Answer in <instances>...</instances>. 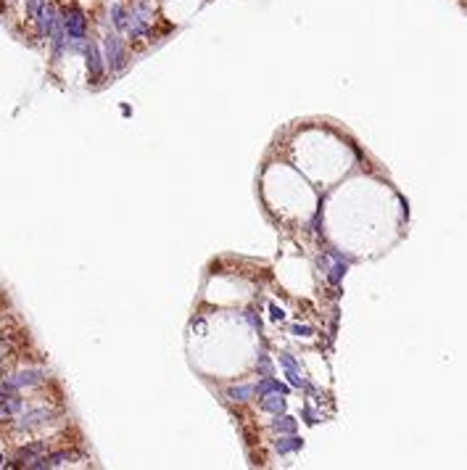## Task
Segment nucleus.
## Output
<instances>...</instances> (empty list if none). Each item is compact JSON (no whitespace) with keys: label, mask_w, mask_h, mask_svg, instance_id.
<instances>
[{"label":"nucleus","mask_w":467,"mask_h":470,"mask_svg":"<svg viewBox=\"0 0 467 470\" xmlns=\"http://www.w3.org/2000/svg\"><path fill=\"white\" fill-rule=\"evenodd\" d=\"M64 27H66V35L74 37V40H82V37H85V19H82V13L77 8H72L66 13Z\"/></svg>","instance_id":"1"},{"label":"nucleus","mask_w":467,"mask_h":470,"mask_svg":"<svg viewBox=\"0 0 467 470\" xmlns=\"http://www.w3.org/2000/svg\"><path fill=\"white\" fill-rule=\"evenodd\" d=\"M106 53H109V64L114 66V72L117 69H121V64H124V50H121V40L119 37H106Z\"/></svg>","instance_id":"2"},{"label":"nucleus","mask_w":467,"mask_h":470,"mask_svg":"<svg viewBox=\"0 0 467 470\" xmlns=\"http://www.w3.org/2000/svg\"><path fill=\"white\" fill-rule=\"evenodd\" d=\"M0 462H3V457H0Z\"/></svg>","instance_id":"5"},{"label":"nucleus","mask_w":467,"mask_h":470,"mask_svg":"<svg viewBox=\"0 0 467 470\" xmlns=\"http://www.w3.org/2000/svg\"><path fill=\"white\" fill-rule=\"evenodd\" d=\"M27 8H29V16H32V19H40V13L45 11L42 8V0H27Z\"/></svg>","instance_id":"4"},{"label":"nucleus","mask_w":467,"mask_h":470,"mask_svg":"<svg viewBox=\"0 0 467 470\" xmlns=\"http://www.w3.org/2000/svg\"><path fill=\"white\" fill-rule=\"evenodd\" d=\"M87 66H90V74H93V77L101 74V58H98V48H95V45H87Z\"/></svg>","instance_id":"3"}]
</instances>
